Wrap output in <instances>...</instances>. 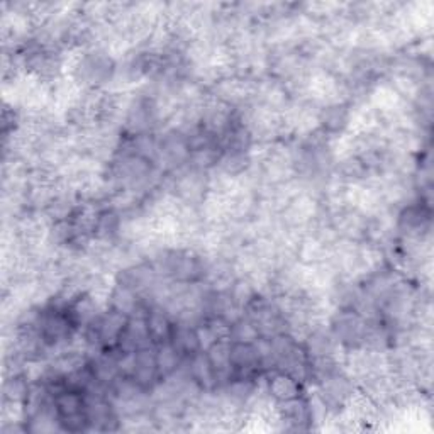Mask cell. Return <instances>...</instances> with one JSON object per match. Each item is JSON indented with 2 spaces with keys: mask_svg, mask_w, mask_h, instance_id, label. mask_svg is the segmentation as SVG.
Returning a JSON list of instances; mask_svg holds the SVG:
<instances>
[{
  "mask_svg": "<svg viewBox=\"0 0 434 434\" xmlns=\"http://www.w3.org/2000/svg\"><path fill=\"white\" fill-rule=\"evenodd\" d=\"M295 377L290 373H279L270 380V392L272 396L277 399L279 402H287L292 399L301 397L299 394V384Z\"/></svg>",
  "mask_w": 434,
  "mask_h": 434,
  "instance_id": "cell-1",
  "label": "cell"
},
{
  "mask_svg": "<svg viewBox=\"0 0 434 434\" xmlns=\"http://www.w3.org/2000/svg\"><path fill=\"white\" fill-rule=\"evenodd\" d=\"M146 326H148V333H150V338L155 343H162L163 345V343L170 341L173 326L168 323L167 316H165L163 312L160 311L151 312V314L148 316Z\"/></svg>",
  "mask_w": 434,
  "mask_h": 434,
  "instance_id": "cell-2",
  "label": "cell"
},
{
  "mask_svg": "<svg viewBox=\"0 0 434 434\" xmlns=\"http://www.w3.org/2000/svg\"><path fill=\"white\" fill-rule=\"evenodd\" d=\"M190 370H192V379L202 384L204 387H212L216 384V372L207 355L195 353L192 357V368Z\"/></svg>",
  "mask_w": 434,
  "mask_h": 434,
  "instance_id": "cell-3",
  "label": "cell"
},
{
  "mask_svg": "<svg viewBox=\"0 0 434 434\" xmlns=\"http://www.w3.org/2000/svg\"><path fill=\"white\" fill-rule=\"evenodd\" d=\"M179 351L175 350V346L170 341L165 343L156 353V368H158L160 375H168L177 368L179 365Z\"/></svg>",
  "mask_w": 434,
  "mask_h": 434,
  "instance_id": "cell-4",
  "label": "cell"
}]
</instances>
